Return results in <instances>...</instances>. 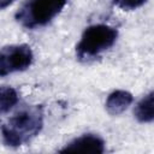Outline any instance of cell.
<instances>
[{"label":"cell","mask_w":154,"mask_h":154,"mask_svg":"<svg viewBox=\"0 0 154 154\" xmlns=\"http://www.w3.org/2000/svg\"><path fill=\"white\" fill-rule=\"evenodd\" d=\"M43 126L41 105L28 106L13 114L2 126V141L8 147H20L36 137Z\"/></svg>","instance_id":"obj_1"},{"label":"cell","mask_w":154,"mask_h":154,"mask_svg":"<svg viewBox=\"0 0 154 154\" xmlns=\"http://www.w3.org/2000/svg\"><path fill=\"white\" fill-rule=\"evenodd\" d=\"M118 37V30L107 24L89 25L82 34L76 46V55L79 60L87 61L111 48Z\"/></svg>","instance_id":"obj_2"},{"label":"cell","mask_w":154,"mask_h":154,"mask_svg":"<svg viewBox=\"0 0 154 154\" xmlns=\"http://www.w3.org/2000/svg\"><path fill=\"white\" fill-rule=\"evenodd\" d=\"M67 0H26L16 13V20L26 29L48 24L65 7Z\"/></svg>","instance_id":"obj_3"},{"label":"cell","mask_w":154,"mask_h":154,"mask_svg":"<svg viewBox=\"0 0 154 154\" xmlns=\"http://www.w3.org/2000/svg\"><path fill=\"white\" fill-rule=\"evenodd\" d=\"M34 60V53L28 45H10L0 49V77L26 70Z\"/></svg>","instance_id":"obj_4"},{"label":"cell","mask_w":154,"mask_h":154,"mask_svg":"<svg viewBox=\"0 0 154 154\" xmlns=\"http://www.w3.org/2000/svg\"><path fill=\"white\" fill-rule=\"evenodd\" d=\"M60 153H96L101 154L105 152V141L94 134H85L72 140L64 148L59 150Z\"/></svg>","instance_id":"obj_5"},{"label":"cell","mask_w":154,"mask_h":154,"mask_svg":"<svg viewBox=\"0 0 154 154\" xmlns=\"http://www.w3.org/2000/svg\"><path fill=\"white\" fill-rule=\"evenodd\" d=\"M134 101L131 93L126 90H114L106 100V109L112 116H118L123 113Z\"/></svg>","instance_id":"obj_6"},{"label":"cell","mask_w":154,"mask_h":154,"mask_svg":"<svg viewBox=\"0 0 154 154\" xmlns=\"http://www.w3.org/2000/svg\"><path fill=\"white\" fill-rule=\"evenodd\" d=\"M135 117L140 123H152L154 119V93L149 91L135 107Z\"/></svg>","instance_id":"obj_7"},{"label":"cell","mask_w":154,"mask_h":154,"mask_svg":"<svg viewBox=\"0 0 154 154\" xmlns=\"http://www.w3.org/2000/svg\"><path fill=\"white\" fill-rule=\"evenodd\" d=\"M18 102V93L12 87H0V114L8 112Z\"/></svg>","instance_id":"obj_8"},{"label":"cell","mask_w":154,"mask_h":154,"mask_svg":"<svg viewBox=\"0 0 154 154\" xmlns=\"http://www.w3.org/2000/svg\"><path fill=\"white\" fill-rule=\"evenodd\" d=\"M148 0H113V4L124 11H131L141 7Z\"/></svg>","instance_id":"obj_9"},{"label":"cell","mask_w":154,"mask_h":154,"mask_svg":"<svg viewBox=\"0 0 154 154\" xmlns=\"http://www.w3.org/2000/svg\"><path fill=\"white\" fill-rule=\"evenodd\" d=\"M13 2H14V0H0V10H4L6 7H8Z\"/></svg>","instance_id":"obj_10"}]
</instances>
